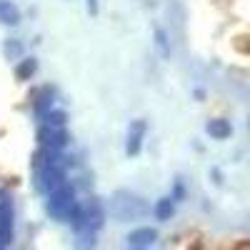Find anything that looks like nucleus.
<instances>
[{
    "label": "nucleus",
    "mask_w": 250,
    "mask_h": 250,
    "mask_svg": "<svg viewBox=\"0 0 250 250\" xmlns=\"http://www.w3.org/2000/svg\"><path fill=\"white\" fill-rule=\"evenodd\" d=\"M88 3V10H90V15H98V0H85Z\"/></svg>",
    "instance_id": "13"
},
{
    "label": "nucleus",
    "mask_w": 250,
    "mask_h": 250,
    "mask_svg": "<svg viewBox=\"0 0 250 250\" xmlns=\"http://www.w3.org/2000/svg\"><path fill=\"white\" fill-rule=\"evenodd\" d=\"M208 135L215 138V140H225L233 135V125L228 120H210L208 123Z\"/></svg>",
    "instance_id": "6"
},
{
    "label": "nucleus",
    "mask_w": 250,
    "mask_h": 250,
    "mask_svg": "<svg viewBox=\"0 0 250 250\" xmlns=\"http://www.w3.org/2000/svg\"><path fill=\"white\" fill-rule=\"evenodd\" d=\"M38 140H40V148L62 153V148L68 145V133L65 128H50V125L43 123V128L38 130Z\"/></svg>",
    "instance_id": "3"
},
{
    "label": "nucleus",
    "mask_w": 250,
    "mask_h": 250,
    "mask_svg": "<svg viewBox=\"0 0 250 250\" xmlns=\"http://www.w3.org/2000/svg\"><path fill=\"white\" fill-rule=\"evenodd\" d=\"M145 130H148V125L145 120H135L128 130V145H125V153L128 155H138L143 150V138H145Z\"/></svg>",
    "instance_id": "4"
},
{
    "label": "nucleus",
    "mask_w": 250,
    "mask_h": 250,
    "mask_svg": "<svg viewBox=\"0 0 250 250\" xmlns=\"http://www.w3.org/2000/svg\"><path fill=\"white\" fill-rule=\"evenodd\" d=\"M48 210H50L53 218H60V220H70V215L78 210L75 190H73V185L68 180L60 183L55 190L48 193Z\"/></svg>",
    "instance_id": "1"
},
{
    "label": "nucleus",
    "mask_w": 250,
    "mask_h": 250,
    "mask_svg": "<svg viewBox=\"0 0 250 250\" xmlns=\"http://www.w3.org/2000/svg\"><path fill=\"white\" fill-rule=\"evenodd\" d=\"M155 240H158V233L153 230V228H138V230H133L128 235L130 248H150Z\"/></svg>",
    "instance_id": "5"
},
{
    "label": "nucleus",
    "mask_w": 250,
    "mask_h": 250,
    "mask_svg": "<svg viewBox=\"0 0 250 250\" xmlns=\"http://www.w3.org/2000/svg\"><path fill=\"white\" fill-rule=\"evenodd\" d=\"M35 70H38V62L33 58H23V60H20V65L15 68V75H18V80H30V75Z\"/></svg>",
    "instance_id": "9"
},
{
    "label": "nucleus",
    "mask_w": 250,
    "mask_h": 250,
    "mask_svg": "<svg viewBox=\"0 0 250 250\" xmlns=\"http://www.w3.org/2000/svg\"><path fill=\"white\" fill-rule=\"evenodd\" d=\"M0 23L3 25H18L20 23V10L10 0H0Z\"/></svg>",
    "instance_id": "7"
},
{
    "label": "nucleus",
    "mask_w": 250,
    "mask_h": 250,
    "mask_svg": "<svg viewBox=\"0 0 250 250\" xmlns=\"http://www.w3.org/2000/svg\"><path fill=\"white\" fill-rule=\"evenodd\" d=\"M13 198L8 190L0 188V248H8L15 238V230H13Z\"/></svg>",
    "instance_id": "2"
},
{
    "label": "nucleus",
    "mask_w": 250,
    "mask_h": 250,
    "mask_svg": "<svg viewBox=\"0 0 250 250\" xmlns=\"http://www.w3.org/2000/svg\"><path fill=\"white\" fill-rule=\"evenodd\" d=\"M155 38H158V45H160L163 55H170V50H168V43H165V33H163V30H155Z\"/></svg>",
    "instance_id": "11"
},
{
    "label": "nucleus",
    "mask_w": 250,
    "mask_h": 250,
    "mask_svg": "<svg viewBox=\"0 0 250 250\" xmlns=\"http://www.w3.org/2000/svg\"><path fill=\"white\" fill-rule=\"evenodd\" d=\"M50 105H53V95H50V90L45 88L43 93L38 95V103H35V113H38L40 118H43V115L50 110Z\"/></svg>",
    "instance_id": "10"
},
{
    "label": "nucleus",
    "mask_w": 250,
    "mask_h": 250,
    "mask_svg": "<svg viewBox=\"0 0 250 250\" xmlns=\"http://www.w3.org/2000/svg\"><path fill=\"white\" fill-rule=\"evenodd\" d=\"M5 53H8L10 58H15V55L23 53V45H20V43H8V45H5Z\"/></svg>",
    "instance_id": "12"
},
{
    "label": "nucleus",
    "mask_w": 250,
    "mask_h": 250,
    "mask_svg": "<svg viewBox=\"0 0 250 250\" xmlns=\"http://www.w3.org/2000/svg\"><path fill=\"white\" fill-rule=\"evenodd\" d=\"M173 213H175V200H173V198H163V200H158V205H155V215H158V220H170Z\"/></svg>",
    "instance_id": "8"
}]
</instances>
